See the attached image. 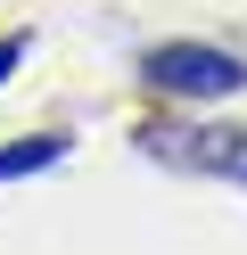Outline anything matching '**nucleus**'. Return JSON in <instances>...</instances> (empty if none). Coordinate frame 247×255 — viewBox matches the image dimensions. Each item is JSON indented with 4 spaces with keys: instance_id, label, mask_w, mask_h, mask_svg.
<instances>
[{
    "instance_id": "nucleus-1",
    "label": "nucleus",
    "mask_w": 247,
    "mask_h": 255,
    "mask_svg": "<svg viewBox=\"0 0 247 255\" xmlns=\"http://www.w3.org/2000/svg\"><path fill=\"white\" fill-rule=\"evenodd\" d=\"M140 74L157 91H173V99H231L247 83V66L231 50H214V41H165V50H148Z\"/></svg>"
},
{
    "instance_id": "nucleus-2",
    "label": "nucleus",
    "mask_w": 247,
    "mask_h": 255,
    "mask_svg": "<svg viewBox=\"0 0 247 255\" xmlns=\"http://www.w3.org/2000/svg\"><path fill=\"white\" fill-rule=\"evenodd\" d=\"M140 148L157 156V165H181V173L247 181V132H214V124H148Z\"/></svg>"
},
{
    "instance_id": "nucleus-3",
    "label": "nucleus",
    "mask_w": 247,
    "mask_h": 255,
    "mask_svg": "<svg viewBox=\"0 0 247 255\" xmlns=\"http://www.w3.org/2000/svg\"><path fill=\"white\" fill-rule=\"evenodd\" d=\"M58 156H66V132H33V140H16V148H0V181L41 173V165H58Z\"/></svg>"
},
{
    "instance_id": "nucleus-4",
    "label": "nucleus",
    "mask_w": 247,
    "mask_h": 255,
    "mask_svg": "<svg viewBox=\"0 0 247 255\" xmlns=\"http://www.w3.org/2000/svg\"><path fill=\"white\" fill-rule=\"evenodd\" d=\"M16 58H25V41L8 33V41H0V83H8V66H16Z\"/></svg>"
}]
</instances>
